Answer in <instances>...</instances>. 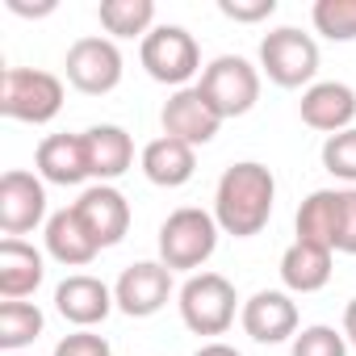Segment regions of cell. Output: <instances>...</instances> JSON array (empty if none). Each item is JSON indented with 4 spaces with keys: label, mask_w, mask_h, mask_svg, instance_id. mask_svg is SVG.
I'll list each match as a JSON object with an SVG mask.
<instances>
[{
    "label": "cell",
    "mask_w": 356,
    "mask_h": 356,
    "mask_svg": "<svg viewBox=\"0 0 356 356\" xmlns=\"http://www.w3.org/2000/svg\"><path fill=\"white\" fill-rule=\"evenodd\" d=\"M273 202H277V181L264 163H256V159L231 163L218 176V189H214V222H218V231H227L235 239H252L268 227Z\"/></svg>",
    "instance_id": "cell-1"
},
{
    "label": "cell",
    "mask_w": 356,
    "mask_h": 356,
    "mask_svg": "<svg viewBox=\"0 0 356 356\" xmlns=\"http://www.w3.org/2000/svg\"><path fill=\"white\" fill-rule=\"evenodd\" d=\"M214 248H218V222H214L210 210L181 206L159 227V264H168L172 273L202 268L214 256Z\"/></svg>",
    "instance_id": "cell-2"
},
{
    "label": "cell",
    "mask_w": 356,
    "mask_h": 356,
    "mask_svg": "<svg viewBox=\"0 0 356 356\" xmlns=\"http://www.w3.org/2000/svg\"><path fill=\"white\" fill-rule=\"evenodd\" d=\"M63 109V80L42 67H5L0 76V113L26 122V126H47Z\"/></svg>",
    "instance_id": "cell-3"
},
{
    "label": "cell",
    "mask_w": 356,
    "mask_h": 356,
    "mask_svg": "<svg viewBox=\"0 0 356 356\" xmlns=\"http://www.w3.org/2000/svg\"><path fill=\"white\" fill-rule=\"evenodd\" d=\"M260 72L277 88H310L318 76V42L298 26H281L260 38Z\"/></svg>",
    "instance_id": "cell-4"
},
{
    "label": "cell",
    "mask_w": 356,
    "mask_h": 356,
    "mask_svg": "<svg viewBox=\"0 0 356 356\" xmlns=\"http://www.w3.org/2000/svg\"><path fill=\"white\" fill-rule=\"evenodd\" d=\"M138 59H143V67L155 84H172V88H189V80L202 72L197 38L185 26H155L143 38Z\"/></svg>",
    "instance_id": "cell-5"
},
{
    "label": "cell",
    "mask_w": 356,
    "mask_h": 356,
    "mask_svg": "<svg viewBox=\"0 0 356 356\" xmlns=\"http://www.w3.org/2000/svg\"><path fill=\"white\" fill-rule=\"evenodd\" d=\"M235 285L222 273H193L181 285V318L193 335H222L235 323Z\"/></svg>",
    "instance_id": "cell-6"
},
{
    "label": "cell",
    "mask_w": 356,
    "mask_h": 356,
    "mask_svg": "<svg viewBox=\"0 0 356 356\" xmlns=\"http://www.w3.org/2000/svg\"><path fill=\"white\" fill-rule=\"evenodd\" d=\"M197 88H202L206 101L222 113V122H227V118H243V113L260 101V72H256L243 55H218V59L202 72Z\"/></svg>",
    "instance_id": "cell-7"
},
{
    "label": "cell",
    "mask_w": 356,
    "mask_h": 356,
    "mask_svg": "<svg viewBox=\"0 0 356 356\" xmlns=\"http://www.w3.org/2000/svg\"><path fill=\"white\" fill-rule=\"evenodd\" d=\"M67 84L84 97H105L122 84V51L113 38H76L67 47Z\"/></svg>",
    "instance_id": "cell-8"
},
{
    "label": "cell",
    "mask_w": 356,
    "mask_h": 356,
    "mask_svg": "<svg viewBox=\"0 0 356 356\" xmlns=\"http://www.w3.org/2000/svg\"><path fill=\"white\" fill-rule=\"evenodd\" d=\"M159 126L168 138H181L189 147H206L218 130H222V113L206 101V92L193 84V88H176L163 109H159Z\"/></svg>",
    "instance_id": "cell-9"
},
{
    "label": "cell",
    "mask_w": 356,
    "mask_h": 356,
    "mask_svg": "<svg viewBox=\"0 0 356 356\" xmlns=\"http://www.w3.org/2000/svg\"><path fill=\"white\" fill-rule=\"evenodd\" d=\"M47 218V185L34 172H5L0 176V231L9 239L30 235L38 222Z\"/></svg>",
    "instance_id": "cell-10"
},
{
    "label": "cell",
    "mask_w": 356,
    "mask_h": 356,
    "mask_svg": "<svg viewBox=\"0 0 356 356\" xmlns=\"http://www.w3.org/2000/svg\"><path fill=\"white\" fill-rule=\"evenodd\" d=\"M168 298H172V268L159 264V260H138V264H130V268L118 277V285H113V302H118V310L130 314V318H151V314H159V310L168 306Z\"/></svg>",
    "instance_id": "cell-11"
},
{
    "label": "cell",
    "mask_w": 356,
    "mask_h": 356,
    "mask_svg": "<svg viewBox=\"0 0 356 356\" xmlns=\"http://www.w3.org/2000/svg\"><path fill=\"white\" fill-rule=\"evenodd\" d=\"M239 318H243V331L256 343H285V339L298 335V302L285 289H260V293H252L243 302Z\"/></svg>",
    "instance_id": "cell-12"
},
{
    "label": "cell",
    "mask_w": 356,
    "mask_h": 356,
    "mask_svg": "<svg viewBox=\"0 0 356 356\" xmlns=\"http://www.w3.org/2000/svg\"><path fill=\"white\" fill-rule=\"evenodd\" d=\"M80 222L88 227V235L97 239V248H118L130 231V202L113 189V185H92L80 193L76 202Z\"/></svg>",
    "instance_id": "cell-13"
},
{
    "label": "cell",
    "mask_w": 356,
    "mask_h": 356,
    "mask_svg": "<svg viewBox=\"0 0 356 356\" xmlns=\"http://www.w3.org/2000/svg\"><path fill=\"white\" fill-rule=\"evenodd\" d=\"M55 306H59V314H63L67 323H76L80 331H88V327L105 323L109 310H113L118 302H113V289H109L101 277L72 273L67 281H59V289H55Z\"/></svg>",
    "instance_id": "cell-14"
},
{
    "label": "cell",
    "mask_w": 356,
    "mask_h": 356,
    "mask_svg": "<svg viewBox=\"0 0 356 356\" xmlns=\"http://www.w3.org/2000/svg\"><path fill=\"white\" fill-rule=\"evenodd\" d=\"M302 122L310 130H323L327 138L339 134V130H352V118H356V92L343 84V80H318L302 92Z\"/></svg>",
    "instance_id": "cell-15"
},
{
    "label": "cell",
    "mask_w": 356,
    "mask_h": 356,
    "mask_svg": "<svg viewBox=\"0 0 356 356\" xmlns=\"http://www.w3.org/2000/svg\"><path fill=\"white\" fill-rule=\"evenodd\" d=\"M84 155H88V176H97V185H109V181H118L122 172H130L134 138L122 126L101 122V126L84 130Z\"/></svg>",
    "instance_id": "cell-16"
},
{
    "label": "cell",
    "mask_w": 356,
    "mask_h": 356,
    "mask_svg": "<svg viewBox=\"0 0 356 356\" xmlns=\"http://www.w3.org/2000/svg\"><path fill=\"white\" fill-rule=\"evenodd\" d=\"M193 172H197V147H189L181 138L159 134V138H151L143 147V176H147L151 185H159V189L189 185Z\"/></svg>",
    "instance_id": "cell-17"
},
{
    "label": "cell",
    "mask_w": 356,
    "mask_h": 356,
    "mask_svg": "<svg viewBox=\"0 0 356 356\" xmlns=\"http://www.w3.org/2000/svg\"><path fill=\"white\" fill-rule=\"evenodd\" d=\"M38 176L47 185H84L88 181V155H84V134H47L38 143Z\"/></svg>",
    "instance_id": "cell-18"
},
{
    "label": "cell",
    "mask_w": 356,
    "mask_h": 356,
    "mask_svg": "<svg viewBox=\"0 0 356 356\" xmlns=\"http://www.w3.org/2000/svg\"><path fill=\"white\" fill-rule=\"evenodd\" d=\"M47 277V260L34 243L26 239H5L0 243V298L5 302H22L30 298Z\"/></svg>",
    "instance_id": "cell-19"
},
{
    "label": "cell",
    "mask_w": 356,
    "mask_h": 356,
    "mask_svg": "<svg viewBox=\"0 0 356 356\" xmlns=\"http://www.w3.org/2000/svg\"><path fill=\"white\" fill-rule=\"evenodd\" d=\"M335 264V252L331 248H318V243H306V239H293L281 256V281L289 293H318L327 281H331V268Z\"/></svg>",
    "instance_id": "cell-20"
},
{
    "label": "cell",
    "mask_w": 356,
    "mask_h": 356,
    "mask_svg": "<svg viewBox=\"0 0 356 356\" xmlns=\"http://www.w3.org/2000/svg\"><path fill=\"white\" fill-rule=\"evenodd\" d=\"M47 252L63 264V268H84V264H92L97 260V239L88 235V227L80 222V214H76V206H67V210H55L51 218H47Z\"/></svg>",
    "instance_id": "cell-21"
},
{
    "label": "cell",
    "mask_w": 356,
    "mask_h": 356,
    "mask_svg": "<svg viewBox=\"0 0 356 356\" xmlns=\"http://www.w3.org/2000/svg\"><path fill=\"white\" fill-rule=\"evenodd\" d=\"M293 227H298V239L335 252V243H339V189H314L298 206Z\"/></svg>",
    "instance_id": "cell-22"
},
{
    "label": "cell",
    "mask_w": 356,
    "mask_h": 356,
    "mask_svg": "<svg viewBox=\"0 0 356 356\" xmlns=\"http://www.w3.org/2000/svg\"><path fill=\"white\" fill-rule=\"evenodd\" d=\"M97 17L113 38H147L155 30V0H101Z\"/></svg>",
    "instance_id": "cell-23"
},
{
    "label": "cell",
    "mask_w": 356,
    "mask_h": 356,
    "mask_svg": "<svg viewBox=\"0 0 356 356\" xmlns=\"http://www.w3.org/2000/svg\"><path fill=\"white\" fill-rule=\"evenodd\" d=\"M47 318L34 302H0V352H22L42 335Z\"/></svg>",
    "instance_id": "cell-24"
},
{
    "label": "cell",
    "mask_w": 356,
    "mask_h": 356,
    "mask_svg": "<svg viewBox=\"0 0 356 356\" xmlns=\"http://www.w3.org/2000/svg\"><path fill=\"white\" fill-rule=\"evenodd\" d=\"M310 22L331 42H356V0H314Z\"/></svg>",
    "instance_id": "cell-25"
},
{
    "label": "cell",
    "mask_w": 356,
    "mask_h": 356,
    "mask_svg": "<svg viewBox=\"0 0 356 356\" xmlns=\"http://www.w3.org/2000/svg\"><path fill=\"white\" fill-rule=\"evenodd\" d=\"M289 356H348V339H343V331H335L327 323H314V327H302L293 335Z\"/></svg>",
    "instance_id": "cell-26"
},
{
    "label": "cell",
    "mask_w": 356,
    "mask_h": 356,
    "mask_svg": "<svg viewBox=\"0 0 356 356\" xmlns=\"http://www.w3.org/2000/svg\"><path fill=\"white\" fill-rule=\"evenodd\" d=\"M323 168L335 181H348V189H356V126L339 130L323 143Z\"/></svg>",
    "instance_id": "cell-27"
},
{
    "label": "cell",
    "mask_w": 356,
    "mask_h": 356,
    "mask_svg": "<svg viewBox=\"0 0 356 356\" xmlns=\"http://www.w3.org/2000/svg\"><path fill=\"white\" fill-rule=\"evenodd\" d=\"M55 356H113V348L97 331H72L55 343Z\"/></svg>",
    "instance_id": "cell-28"
},
{
    "label": "cell",
    "mask_w": 356,
    "mask_h": 356,
    "mask_svg": "<svg viewBox=\"0 0 356 356\" xmlns=\"http://www.w3.org/2000/svg\"><path fill=\"white\" fill-rule=\"evenodd\" d=\"M218 13L231 17V22L252 26V22H264V17L277 13V0H218Z\"/></svg>",
    "instance_id": "cell-29"
},
{
    "label": "cell",
    "mask_w": 356,
    "mask_h": 356,
    "mask_svg": "<svg viewBox=\"0 0 356 356\" xmlns=\"http://www.w3.org/2000/svg\"><path fill=\"white\" fill-rule=\"evenodd\" d=\"M335 252L356 256V189H339V243Z\"/></svg>",
    "instance_id": "cell-30"
},
{
    "label": "cell",
    "mask_w": 356,
    "mask_h": 356,
    "mask_svg": "<svg viewBox=\"0 0 356 356\" xmlns=\"http://www.w3.org/2000/svg\"><path fill=\"white\" fill-rule=\"evenodd\" d=\"M5 5H9L17 17H47V13H55V0H47V5H26V0H5Z\"/></svg>",
    "instance_id": "cell-31"
},
{
    "label": "cell",
    "mask_w": 356,
    "mask_h": 356,
    "mask_svg": "<svg viewBox=\"0 0 356 356\" xmlns=\"http://www.w3.org/2000/svg\"><path fill=\"white\" fill-rule=\"evenodd\" d=\"M193 356H243L239 348H231V343H222V339H210V343H202Z\"/></svg>",
    "instance_id": "cell-32"
},
{
    "label": "cell",
    "mask_w": 356,
    "mask_h": 356,
    "mask_svg": "<svg viewBox=\"0 0 356 356\" xmlns=\"http://www.w3.org/2000/svg\"><path fill=\"white\" fill-rule=\"evenodd\" d=\"M343 339H348V343L356 348V298H352V302L343 306Z\"/></svg>",
    "instance_id": "cell-33"
},
{
    "label": "cell",
    "mask_w": 356,
    "mask_h": 356,
    "mask_svg": "<svg viewBox=\"0 0 356 356\" xmlns=\"http://www.w3.org/2000/svg\"><path fill=\"white\" fill-rule=\"evenodd\" d=\"M9 356H22V352H9Z\"/></svg>",
    "instance_id": "cell-34"
}]
</instances>
